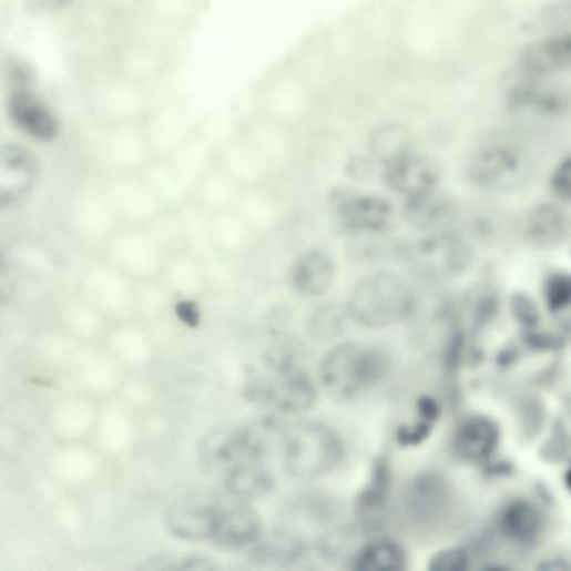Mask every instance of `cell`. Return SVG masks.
Segmentation results:
<instances>
[{
    "instance_id": "6",
    "label": "cell",
    "mask_w": 571,
    "mask_h": 571,
    "mask_svg": "<svg viewBox=\"0 0 571 571\" xmlns=\"http://www.w3.org/2000/svg\"><path fill=\"white\" fill-rule=\"evenodd\" d=\"M441 169L432 157L415 151L386 163L384 173L386 185L406 200L436 192L441 183Z\"/></svg>"
},
{
    "instance_id": "31",
    "label": "cell",
    "mask_w": 571,
    "mask_h": 571,
    "mask_svg": "<svg viewBox=\"0 0 571 571\" xmlns=\"http://www.w3.org/2000/svg\"><path fill=\"white\" fill-rule=\"evenodd\" d=\"M551 190L560 200L571 202V156L564 157L551 175Z\"/></svg>"
},
{
    "instance_id": "16",
    "label": "cell",
    "mask_w": 571,
    "mask_h": 571,
    "mask_svg": "<svg viewBox=\"0 0 571 571\" xmlns=\"http://www.w3.org/2000/svg\"><path fill=\"white\" fill-rule=\"evenodd\" d=\"M248 550L252 563L258 567H290L307 553V541L292 531L277 530L262 533Z\"/></svg>"
},
{
    "instance_id": "34",
    "label": "cell",
    "mask_w": 571,
    "mask_h": 571,
    "mask_svg": "<svg viewBox=\"0 0 571 571\" xmlns=\"http://www.w3.org/2000/svg\"><path fill=\"white\" fill-rule=\"evenodd\" d=\"M567 486H568V489H570V491H571V469H570V471L567 472Z\"/></svg>"
},
{
    "instance_id": "33",
    "label": "cell",
    "mask_w": 571,
    "mask_h": 571,
    "mask_svg": "<svg viewBox=\"0 0 571 571\" xmlns=\"http://www.w3.org/2000/svg\"><path fill=\"white\" fill-rule=\"evenodd\" d=\"M540 568H544V570H554V568H557V570H568V568H571V564H568V563H563V561H561V563H543L541 564Z\"/></svg>"
},
{
    "instance_id": "15",
    "label": "cell",
    "mask_w": 571,
    "mask_h": 571,
    "mask_svg": "<svg viewBox=\"0 0 571 571\" xmlns=\"http://www.w3.org/2000/svg\"><path fill=\"white\" fill-rule=\"evenodd\" d=\"M511 106L537 118H560L571 108V94L561 88L541 83V78L524 81L511 93Z\"/></svg>"
},
{
    "instance_id": "9",
    "label": "cell",
    "mask_w": 571,
    "mask_h": 571,
    "mask_svg": "<svg viewBox=\"0 0 571 571\" xmlns=\"http://www.w3.org/2000/svg\"><path fill=\"white\" fill-rule=\"evenodd\" d=\"M471 252L465 239L452 233L426 236L416 247V264L432 277H456L468 268Z\"/></svg>"
},
{
    "instance_id": "32",
    "label": "cell",
    "mask_w": 571,
    "mask_h": 571,
    "mask_svg": "<svg viewBox=\"0 0 571 571\" xmlns=\"http://www.w3.org/2000/svg\"><path fill=\"white\" fill-rule=\"evenodd\" d=\"M176 315H179L180 320L188 325V327H196L200 320H202L198 305L192 300L179 302V305H176Z\"/></svg>"
},
{
    "instance_id": "18",
    "label": "cell",
    "mask_w": 571,
    "mask_h": 571,
    "mask_svg": "<svg viewBox=\"0 0 571 571\" xmlns=\"http://www.w3.org/2000/svg\"><path fill=\"white\" fill-rule=\"evenodd\" d=\"M274 475L265 468L264 462H242L223 475V489L233 500H261L274 491Z\"/></svg>"
},
{
    "instance_id": "20",
    "label": "cell",
    "mask_w": 571,
    "mask_h": 571,
    "mask_svg": "<svg viewBox=\"0 0 571 571\" xmlns=\"http://www.w3.org/2000/svg\"><path fill=\"white\" fill-rule=\"evenodd\" d=\"M500 429L486 418H472L459 428L456 435V451L466 461L479 462L497 451Z\"/></svg>"
},
{
    "instance_id": "19",
    "label": "cell",
    "mask_w": 571,
    "mask_h": 571,
    "mask_svg": "<svg viewBox=\"0 0 571 571\" xmlns=\"http://www.w3.org/2000/svg\"><path fill=\"white\" fill-rule=\"evenodd\" d=\"M570 233V218L560 206L541 203L531 210L527 220V235L534 247L550 251L560 247Z\"/></svg>"
},
{
    "instance_id": "5",
    "label": "cell",
    "mask_w": 571,
    "mask_h": 571,
    "mask_svg": "<svg viewBox=\"0 0 571 571\" xmlns=\"http://www.w3.org/2000/svg\"><path fill=\"white\" fill-rule=\"evenodd\" d=\"M248 399L281 415H302L317 402V387L302 369L272 370V376L255 377L247 386Z\"/></svg>"
},
{
    "instance_id": "17",
    "label": "cell",
    "mask_w": 571,
    "mask_h": 571,
    "mask_svg": "<svg viewBox=\"0 0 571 571\" xmlns=\"http://www.w3.org/2000/svg\"><path fill=\"white\" fill-rule=\"evenodd\" d=\"M334 278L336 264L325 252H307L292 265V288L305 297H320L333 287Z\"/></svg>"
},
{
    "instance_id": "27",
    "label": "cell",
    "mask_w": 571,
    "mask_h": 571,
    "mask_svg": "<svg viewBox=\"0 0 571 571\" xmlns=\"http://www.w3.org/2000/svg\"><path fill=\"white\" fill-rule=\"evenodd\" d=\"M304 359V346L294 339H281L278 343L272 344L265 354V360L272 370L300 369Z\"/></svg>"
},
{
    "instance_id": "8",
    "label": "cell",
    "mask_w": 571,
    "mask_h": 571,
    "mask_svg": "<svg viewBox=\"0 0 571 571\" xmlns=\"http://www.w3.org/2000/svg\"><path fill=\"white\" fill-rule=\"evenodd\" d=\"M262 521L257 511L245 501L222 500L212 543L223 550L251 548L261 538Z\"/></svg>"
},
{
    "instance_id": "2",
    "label": "cell",
    "mask_w": 571,
    "mask_h": 571,
    "mask_svg": "<svg viewBox=\"0 0 571 571\" xmlns=\"http://www.w3.org/2000/svg\"><path fill=\"white\" fill-rule=\"evenodd\" d=\"M339 435L324 422L302 421L288 426L281 449L285 471L297 479H317L329 475L343 461Z\"/></svg>"
},
{
    "instance_id": "23",
    "label": "cell",
    "mask_w": 571,
    "mask_h": 571,
    "mask_svg": "<svg viewBox=\"0 0 571 571\" xmlns=\"http://www.w3.org/2000/svg\"><path fill=\"white\" fill-rule=\"evenodd\" d=\"M451 203L436 195V192L407 200L406 203L407 220L419 228H435L445 220L451 218Z\"/></svg>"
},
{
    "instance_id": "21",
    "label": "cell",
    "mask_w": 571,
    "mask_h": 571,
    "mask_svg": "<svg viewBox=\"0 0 571 571\" xmlns=\"http://www.w3.org/2000/svg\"><path fill=\"white\" fill-rule=\"evenodd\" d=\"M500 524L503 533L518 544L534 543L543 531L540 511L523 500L513 501L504 508Z\"/></svg>"
},
{
    "instance_id": "22",
    "label": "cell",
    "mask_w": 571,
    "mask_h": 571,
    "mask_svg": "<svg viewBox=\"0 0 571 571\" xmlns=\"http://www.w3.org/2000/svg\"><path fill=\"white\" fill-rule=\"evenodd\" d=\"M350 567L359 571H396L406 567V554L399 544L389 540L367 543L354 554Z\"/></svg>"
},
{
    "instance_id": "28",
    "label": "cell",
    "mask_w": 571,
    "mask_h": 571,
    "mask_svg": "<svg viewBox=\"0 0 571 571\" xmlns=\"http://www.w3.org/2000/svg\"><path fill=\"white\" fill-rule=\"evenodd\" d=\"M533 24L550 34L571 31V0H560L557 4L548 6L537 16Z\"/></svg>"
},
{
    "instance_id": "12",
    "label": "cell",
    "mask_w": 571,
    "mask_h": 571,
    "mask_svg": "<svg viewBox=\"0 0 571 571\" xmlns=\"http://www.w3.org/2000/svg\"><path fill=\"white\" fill-rule=\"evenodd\" d=\"M336 212L343 225L354 233H380L394 220L392 205L377 195L343 196L337 200Z\"/></svg>"
},
{
    "instance_id": "13",
    "label": "cell",
    "mask_w": 571,
    "mask_h": 571,
    "mask_svg": "<svg viewBox=\"0 0 571 571\" xmlns=\"http://www.w3.org/2000/svg\"><path fill=\"white\" fill-rule=\"evenodd\" d=\"M200 462L210 471L223 472L248 462L242 426H218L206 432L198 445Z\"/></svg>"
},
{
    "instance_id": "1",
    "label": "cell",
    "mask_w": 571,
    "mask_h": 571,
    "mask_svg": "<svg viewBox=\"0 0 571 571\" xmlns=\"http://www.w3.org/2000/svg\"><path fill=\"white\" fill-rule=\"evenodd\" d=\"M346 308L354 322L366 329L379 330L411 318L418 308V298L402 277L380 272L354 287Z\"/></svg>"
},
{
    "instance_id": "26",
    "label": "cell",
    "mask_w": 571,
    "mask_h": 571,
    "mask_svg": "<svg viewBox=\"0 0 571 571\" xmlns=\"http://www.w3.org/2000/svg\"><path fill=\"white\" fill-rule=\"evenodd\" d=\"M412 494V504L418 508L419 514H435L445 503L446 488L438 476H425L416 482Z\"/></svg>"
},
{
    "instance_id": "29",
    "label": "cell",
    "mask_w": 571,
    "mask_h": 571,
    "mask_svg": "<svg viewBox=\"0 0 571 571\" xmlns=\"http://www.w3.org/2000/svg\"><path fill=\"white\" fill-rule=\"evenodd\" d=\"M544 298L551 310H561L571 304V277L570 275H553L544 285Z\"/></svg>"
},
{
    "instance_id": "3",
    "label": "cell",
    "mask_w": 571,
    "mask_h": 571,
    "mask_svg": "<svg viewBox=\"0 0 571 571\" xmlns=\"http://www.w3.org/2000/svg\"><path fill=\"white\" fill-rule=\"evenodd\" d=\"M386 373V357L359 344H340L320 363V384L337 400L357 399Z\"/></svg>"
},
{
    "instance_id": "4",
    "label": "cell",
    "mask_w": 571,
    "mask_h": 571,
    "mask_svg": "<svg viewBox=\"0 0 571 571\" xmlns=\"http://www.w3.org/2000/svg\"><path fill=\"white\" fill-rule=\"evenodd\" d=\"M469 182L485 192L504 193L521 188L534 173L531 154L513 143H491L479 147L466 166Z\"/></svg>"
},
{
    "instance_id": "10",
    "label": "cell",
    "mask_w": 571,
    "mask_h": 571,
    "mask_svg": "<svg viewBox=\"0 0 571 571\" xmlns=\"http://www.w3.org/2000/svg\"><path fill=\"white\" fill-rule=\"evenodd\" d=\"M38 172V160L31 151L21 144L4 146L0 157V202L4 208L18 205L28 196Z\"/></svg>"
},
{
    "instance_id": "11",
    "label": "cell",
    "mask_w": 571,
    "mask_h": 571,
    "mask_svg": "<svg viewBox=\"0 0 571 571\" xmlns=\"http://www.w3.org/2000/svg\"><path fill=\"white\" fill-rule=\"evenodd\" d=\"M520 65L533 78H553L571 71V31L553 32L520 54Z\"/></svg>"
},
{
    "instance_id": "25",
    "label": "cell",
    "mask_w": 571,
    "mask_h": 571,
    "mask_svg": "<svg viewBox=\"0 0 571 571\" xmlns=\"http://www.w3.org/2000/svg\"><path fill=\"white\" fill-rule=\"evenodd\" d=\"M374 151L383 157L386 163L411 153V136L406 130L399 126H387L374 137Z\"/></svg>"
},
{
    "instance_id": "14",
    "label": "cell",
    "mask_w": 571,
    "mask_h": 571,
    "mask_svg": "<svg viewBox=\"0 0 571 571\" xmlns=\"http://www.w3.org/2000/svg\"><path fill=\"white\" fill-rule=\"evenodd\" d=\"M12 123L35 141H52L59 134V121L51 108L29 91H19L9 100Z\"/></svg>"
},
{
    "instance_id": "24",
    "label": "cell",
    "mask_w": 571,
    "mask_h": 571,
    "mask_svg": "<svg viewBox=\"0 0 571 571\" xmlns=\"http://www.w3.org/2000/svg\"><path fill=\"white\" fill-rule=\"evenodd\" d=\"M346 317H349L347 308L334 304L322 305L308 315L307 334L318 343H330L343 334Z\"/></svg>"
},
{
    "instance_id": "30",
    "label": "cell",
    "mask_w": 571,
    "mask_h": 571,
    "mask_svg": "<svg viewBox=\"0 0 571 571\" xmlns=\"http://www.w3.org/2000/svg\"><path fill=\"white\" fill-rule=\"evenodd\" d=\"M469 567V557L461 548H448L432 557L429 570L432 571H462Z\"/></svg>"
},
{
    "instance_id": "7",
    "label": "cell",
    "mask_w": 571,
    "mask_h": 571,
    "mask_svg": "<svg viewBox=\"0 0 571 571\" xmlns=\"http://www.w3.org/2000/svg\"><path fill=\"white\" fill-rule=\"evenodd\" d=\"M222 500L202 494L182 498L166 510L165 524L183 541H212Z\"/></svg>"
}]
</instances>
